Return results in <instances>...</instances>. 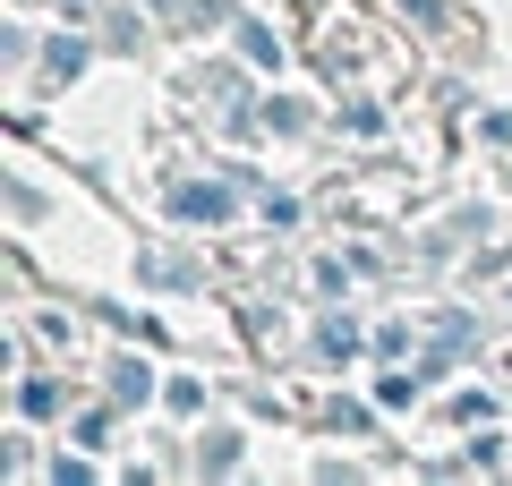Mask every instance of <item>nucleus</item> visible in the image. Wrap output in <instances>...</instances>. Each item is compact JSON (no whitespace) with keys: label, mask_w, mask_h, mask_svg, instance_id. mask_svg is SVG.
Wrapping results in <instances>:
<instances>
[{"label":"nucleus","mask_w":512,"mask_h":486,"mask_svg":"<svg viewBox=\"0 0 512 486\" xmlns=\"http://www.w3.org/2000/svg\"><path fill=\"white\" fill-rule=\"evenodd\" d=\"M111 393H120V401H146V393H154V376H146L137 359H120V367H111Z\"/></svg>","instance_id":"nucleus-2"},{"label":"nucleus","mask_w":512,"mask_h":486,"mask_svg":"<svg viewBox=\"0 0 512 486\" xmlns=\"http://www.w3.org/2000/svg\"><path fill=\"white\" fill-rule=\"evenodd\" d=\"M231 205H239V197H231V188H214V180H205V188H197V180L171 188V214H180V222H222Z\"/></svg>","instance_id":"nucleus-1"}]
</instances>
